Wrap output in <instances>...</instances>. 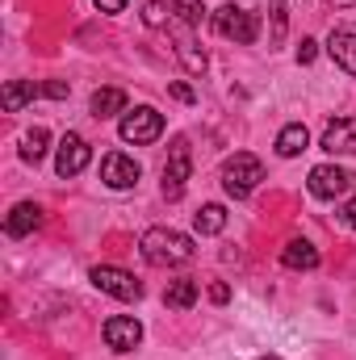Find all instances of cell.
I'll return each mask as SVG.
<instances>
[{"instance_id":"6da1fadb","label":"cell","mask_w":356,"mask_h":360,"mask_svg":"<svg viewBox=\"0 0 356 360\" xmlns=\"http://www.w3.org/2000/svg\"><path fill=\"white\" fill-rule=\"evenodd\" d=\"M139 252H143V260L151 264V269H177V264H189L193 260V239L189 235H180L172 226H151L143 239H139Z\"/></svg>"},{"instance_id":"7a4b0ae2","label":"cell","mask_w":356,"mask_h":360,"mask_svg":"<svg viewBox=\"0 0 356 360\" xmlns=\"http://www.w3.org/2000/svg\"><path fill=\"white\" fill-rule=\"evenodd\" d=\"M260 180H265V164H260L252 151L231 155V160H227V168H222V188H227V197H235V201L252 197Z\"/></svg>"},{"instance_id":"3957f363","label":"cell","mask_w":356,"mask_h":360,"mask_svg":"<svg viewBox=\"0 0 356 360\" xmlns=\"http://www.w3.org/2000/svg\"><path fill=\"white\" fill-rule=\"evenodd\" d=\"M122 143H134V147H147L164 134V113L151 109V105H139V109H126L122 113V126H117Z\"/></svg>"},{"instance_id":"277c9868","label":"cell","mask_w":356,"mask_h":360,"mask_svg":"<svg viewBox=\"0 0 356 360\" xmlns=\"http://www.w3.org/2000/svg\"><path fill=\"white\" fill-rule=\"evenodd\" d=\"M89 281L101 293L117 297V302H139V297H143V281H139L134 272L117 269V264H96V269L89 272Z\"/></svg>"},{"instance_id":"5b68a950","label":"cell","mask_w":356,"mask_h":360,"mask_svg":"<svg viewBox=\"0 0 356 360\" xmlns=\"http://www.w3.org/2000/svg\"><path fill=\"white\" fill-rule=\"evenodd\" d=\"M214 30H218L222 38L239 42V46H252L256 34H260V21H256V13H248V8H239V4H222V8L214 13Z\"/></svg>"},{"instance_id":"8992f818","label":"cell","mask_w":356,"mask_h":360,"mask_svg":"<svg viewBox=\"0 0 356 360\" xmlns=\"http://www.w3.org/2000/svg\"><path fill=\"white\" fill-rule=\"evenodd\" d=\"M193 172V155H189V139H172V151H168V164H164V201H180L184 197V184Z\"/></svg>"},{"instance_id":"52a82bcc","label":"cell","mask_w":356,"mask_h":360,"mask_svg":"<svg viewBox=\"0 0 356 360\" xmlns=\"http://www.w3.org/2000/svg\"><path fill=\"white\" fill-rule=\"evenodd\" d=\"M352 172L348 168H340V164H319V168H310V193L319 197V201H336V197H344L348 188H352Z\"/></svg>"},{"instance_id":"ba28073f","label":"cell","mask_w":356,"mask_h":360,"mask_svg":"<svg viewBox=\"0 0 356 360\" xmlns=\"http://www.w3.org/2000/svg\"><path fill=\"white\" fill-rule=\"evenodd\" d=\"M101 335H105V344H109L113 352H134V348L143 344V323L130 319V314H113V319H105Z\"/></svg>"},{"instance_id":"9c48e42d","label":"cell","mask_w":356,"mask_h":360,"mask_svg":"<svg viewBox=\"0 0 356 360\" xmlns=\"http://www.w3.org/2000/svg\"><path fill=\"white\" fill-rule=\"evenodd\" d=\"M168 34L177 38V59H180V68H184L189 76H201L210 59H205V51L197 46V38H193V25H184V21H177V17H172Z\"/></svg>"},{"instance_id":"30bf717a","label":"cell","mask_w":356,"mask_h":360,"mask_svg":"<svg viewBox=\"0 0 356 360\" xmlns=\"http://www.w3.org/2000/svg\"><path fill=\"white\" fill-rule=\"evenodd\" d=\"M92 160V147L80 139V134H63L59 139V155H55V172L68 180V176H80L84 168H89Z\"/></svg>"},{"instance_id":"8fae6325","label":"cell","mask_w":356,"mask_h":360,"mask_svg":"<svg viewBox=\"0 0 356 360\" xmlns=\"http://www.w3.org/2000/svg\"><path fill=\"white\" fill-rule=\"evenodd\" d=\"M101 180L109 184V188H134L139 184V164L130 160V155H122V151H113V155H105L101 160Z\"/></svg>"},{"instance_id":"7c38bea8","label":"cell","mask_w":356,"mask_h":360,"mask_svg":"<svg viewBox=\"0 0 356 360\" xmlns=\"http://www.w3.org/2000/svg\"><path fill=\"white\" fill-rule=\"evenodd\" d=\"M319 147L331 151V155H356V117H336V122H327Z\"/></svg>"},{"instance_id":"4fadbf2b","label":"cell","mask_w":356,"mask_h":360,"mask_svg":"<svg viewBox=\"0 0 356 360\" xmlns=\"http://www.w3.org/2000/svg\"><path fill=\"white\" fill-rule=\"evenodd\" d=\"M42 226V205H34V201H17L13 210H8V218H4V235L8 239H25V235H34Z\"/></svg>"},{"instance_id":"5bb4252c","label":"cell","mask_w":356,"mask_h":360,"mask_svg":"<svg viewBox=\"0 0 356 360\" xmlns=\"http://www.w3.org/2000/svg\"><path fill=\"white\" fill-rule=\"evenodd\" d=\"M281 264L293 272H314L319 269V248L310 239H289L285 252H281Z\"/></svg>"},{"instance_id":"9a60e30c","label":"cell","mask_w":356,"mask_h":360,"mask_svg":"<svg viewBox=\"0 0 356 360\" xmlns=\"http://www.w3.org/2000/svg\"><path fill=\"white\" fill-rule=\"evenodd\" d=\"M327 55H331L348 76H356V34L352 30H336V34L327 38Z\"/></svg>"},{"instance_id":"2e32d148","label":"cell","mask_w":356,"mask_h":360,"mask_svg":"<svg viewBox=\"0 0 356 360\" xmlns=\"http://www.w3.org/2000/svg\"><path fill=\"white\" fill-rule=\"evenodd\" d=\"M34 96H42V84H34V80H8L4 92H0V105H4L8 113H21Z\"/></svg>"},{"instance_id":"e0dca14e","label":"cell","mask_w":356,"mask_h":360,"mask_svg":"<svg viewBox=\"0 0 356 360\" xmlns=\"http://www.w3.org/2000/svg\"><path fill=\"white\" fill-rule=\"evenodd\" d=\"M306 147H310V134H306L302 122H289V126L276 134V155H281V160H293V155H302Z\"/></svg>"},{"instance_id":"ac0fdd59","label":"cell","mask_w":356,"mask_h":360,"mask_svg":"<svg viewBox=\"0 0 356 360\" xmlns=\"http://www.w3.org/2000/svg\"><path fill=\"white\" fill-rule=\"evenodd\" d=\"M197 293H201V285H197L193 276H180V281H168V289H164V302H168L172 310H189V306L197 302Z\"/></svg>"},{"instance_id":"d6986e66","label":"cell","mask_w":356,"mask_h":360,"mask_svg":"<svg viewBox=\"0 0 356 360\" xmlns=\"http://www.w3.org/2000/svg\"><path fill=\"white\" fill-rule=\"evenodd\" d=\"M92 117H113V113H126V92L122 89H96L89 101Z\"/></svg>"},{"instance_id":"ffe728a7","label":"cell","mask_w":356,"mask_h":360,"mask_svg":"<svg viewBox=\"0 0 356 360\" xmlns=\"http://www.w3.org/2000/svg\"><path fill=\"white\" fill-rule=\"evenodd\" d=\"M193 226H197V235H218L227 226V210L222 205H201L193 214Z\"/></svg>"},{"instance_id":"44dd1931","label":"cell","mask_w":356,"mask_h":360,"mask_svg":"<svg viewBox=\"0 0 356 360\" xmlns=\"http://www.w3.org/2000/svg\"><path fill=\"white\" fill-rule=\"evenodd\" d=\"M46 147H51V134H46L42 126H34V130L21 139V160H25V164H38V160L46 155Z\"/></svg>"},{"instance_id":"7402d4cb","label":"cell","mask_w":356,"mask_h":360,"mask_svg":"<svg viewBox=\"0 0 356 360\" xmlns=\"http://www.w3.org/2000/svg\"><path fill=\"white\" fill-rule=\"evenodd\" d=\"M172 4H164V0H147L143 4V25H151V30H160V25H172Z\"/></svg>"},{"instance_id":"603a6c76","label":"cell","mask_w":356,"mask_h":360,"mask_svg":"<svg viewBox=\"0 0 356 360\" xmlns=\"http://www.w3.org/2000/svg\"><path fill=\"white\" fill-rule=\"evenodd\" d=\"M172 13H177V21H184V25H201L205 4L201 0H172Z\"/></svg>"},{"instance_id":"cb8c5ba5","label":"cell","mask_w":356,"mask_h":360,"mask_svg":"<svg viewBox=\"0 0 356 360\" xmlns=\"http://www.w3.org/2000/svg\"><path fill=\"white\" fill-rule=\"evenodd\" d=\"M285 38V0H272V42Z\"/></svg>"},{"instance_id":"d4e9b609","label":"cell","mask_w":356,"mask_h":360,"mask_svg":"<svg viewBox=\"0 0 356 360\" xmlns=\"http://www.w3.org/2000/svg\"><path fill=\"white\" fill-rule=\"evenodd\" d=\"M314 55H319V42H314V38H302V46H298V63H314Z\"/></svg>"},{"instance_id":"484cf974","label":"cell","mask_w":356,"mask_h":360,"mask_svg":"<svg viewBox=\"0 0 356 360\" xmlns=\"http://www.w3.org/2000/svg\"><path fill=\"white\" fill-rule=\"evenodd\" d=\"M68 84H63V80H51V84H42V96H51V101H63V96H68Z\"/></svg>"},{"instance_id":"4316f807","label":"cell","mask_w":356,"mask_h":360,"mask_svg":"<svg viewBox=\"0 0 356 360\" xmlns=\"http://www.w3.org/2000/svg\"><path fill=\"white\" fill-rule=\"evenodd\" d=\"M210 302H218V306H222V302H231V289H227L222 281H214V285H210Z\"/></svg>"},{"instance_id":"83f0119b","label":"cell","mask_w":356,"mask_h":360,"mask_svg":"<svg viewBox=\"0 0 356 360\" xmlns=\"http://www.w3.org/2000/svg\"><path fill=\"white\" fill-rule=\"evenodd\" d=\"M92 4H96L101 13H122V8H126L130 0H92Z\"/></svg>"},{"instance_id":"f1b7e54d","label":"cell","mask_w":356,"mask_h":360,"mask_svg":"<svg viewBox=\"0 0 356 360\" xmlns=\"http://www.w3.org/2000/svg\"><path fill=\"white\" fill-rule=\"evenodd\" d=\"M172 96H177V101H184V105H193V101H197V92L189 89V84H172Z\"/></svg>"},{"instance_id":"f546056e","label":"cell","mask_w":356,"mask_h":360,"mask_svg":"<svg viewBox=\"0 0 356 360\" xmlns=\"http://www.w3.org/2000/svg\"><path fill=\"white\" fill-rule=\"evenodd\" d=\"M344 222H348V226H352V231H356V197H352V201H348V210H344Z\"/></svg>"},{"instance_id":"4dcf8cb0","label":"cell","mask_w":356,"mask_h":360,"mask_svg":"<svg viewBox=\"0 0 356 360\" xmlns=\"http://www.w3.org/2000/svg\"><path fill=\"white\" fill-rule=\"evenodd\" d=\"M336 4H340V8H356V0H336Z\"/></svg>"},{"instance_id":"1f68e13d","label":"cell","mask_w":356,"mask_h":360,"mask_svg":"<svg viewBox=\"0 0 356 360\" xmlns=\"http://www.w3.org/2000/svg\"><path fill=\"white\" fill-rule=\"evenodd\" d=\"M256 360H281V356H256Z\"/></svg>"}]
</instances>
